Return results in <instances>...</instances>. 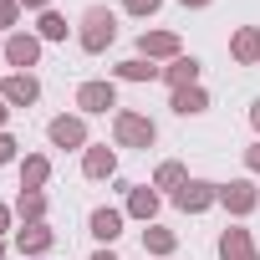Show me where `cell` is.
<instances>
[]
</instances>
